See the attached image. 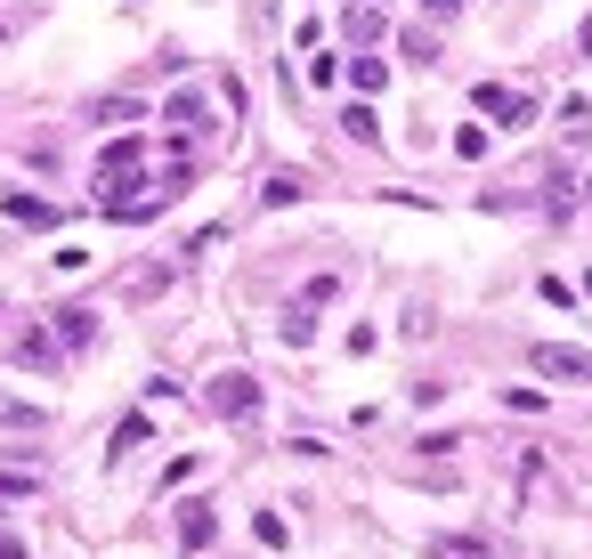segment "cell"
Wrapping results in <instances>:
<instances>
[{"label": "cell", "mask_w": 592, "mask_h": 559, "mask_svg": "<svg viewBox=\"0 0 592 559\" xmlns=\"http://www.w3.org/2000/svg\"><path fill=\"white\" fill-rule=\"evenodd\" d=\"M584 203H592V186H584Z\"/></svg>", "instance_id": "28"}, {"label": "cell", "mask_w": 592, "mask_h": 559, "mask_svg": "<svg viewBox=\"0 0 592 559\" xmlns=\"http://www.w3.org/2000/svg\"><path fill=\"white\" fill-rule=\"evenodd\" d=\"M138 162H147V147H138V138H114V147L98 155V179H130Z\"/></svg>", "instance_id": "6"}, {"label": "cell", "mask_w": 592, "mask_h": 559, "mask_svg": "<svg viewBox=\"0 0 592 559\" xmlns=\"http://www.w3.org/2000/svg\"><path fill=\"white\" fill-rule=\"evenodd\" d=\"M527 365H536L544 381H592V349H568V341H536Z\"/></svg>", "instance_id": "2"}, {"label": "cell", "mask_w": 592, "mask_h": 559, "mask_svg": "<svg viewBox=\"0 0 592 559\" xmlns=\"http://www.w3.org/2000/svg\"><path fill=\"white\" fill-rule=\"evenodd\" d=\"M471 106H479V114H496L503 130H527V122H536V98L503 90V81H479V90H471Z\"/></svg>", "instance_id": "3"}, {"label": "cell", "mask_w": 592, "mask_h": 559, "mask_svg": "<svg viewBox=\"0 0 592 559\" xmlns=\"http://www.w3.org/2000/svg\"><path fill=\"white\" fill-rule=\"evenodd\" d=\"M341 33H350V41H382V9H374V0L350 9V16H341Z\"/></svg>", "instance_id": "16"}, {"label": "cell", "mask_w": 592, "mask_h": 559, "mask_svg": "<svg viewBox=\"0 0 592 559\" xmlns=\"http://www.w3.org/2000/svg\"><path fill=\"white\" fill-rule=\"evenodd\" d=\"M0 212H9L16 227H57V212H49L41 195H0Z\"/></svg>", "instance_id": "8"}, {"label": "cell", "mask_w": 592, "mask_h": 559, "mask_svg": "<svg viewBox=\"0 0 592 559\" xmlns=\"http://www.w3.org/2000/svg\"><path fill=\"white\" fill-rule=\"evenodd\" d=\"M16 494H33V470H0V503H16Z\"/></svg>", "instance_id": "24"}, {"label": "cell", "mask_w": 592, "mask_h": 559, "mask_svg": "<svg viewBox=\"0 0 592 559\" xmlns=\"http://www.w3.org/2000/svg\"><path fill=\"white\" fill-rule=\"evenodd\" d=\"M309 341H317V308L293 300V308H284V349H309Z\"/></svg>", "instance_id": "9"}, {"label": "cell", "mask_w": 592, "mask_h": 559, "mask_svg": "<svg viewBox=\"0 0 592 559\" xmlns=\"http://www.w3.org/2000/svg\"><path fill=\"white\" fill-rule=\"evenodd\" d=\"M584 300H592V276H584Z\"/></svg>", "instance_id": "26"}, {"label": "cell", "mask_w": 592, "mask_h": 559, "mask_svg": "<svg viewBox=\"0 0 592 559\" xmlns=\"http://www.w3.org/2000/svg\"><path fill=\"white\" fill-rule=\"evenodd\" d=\"M260 203H269V212H284V203H300V171H276L269 186H260Z\"/></svg>", "instance_id": "17"}, {"label": "cell", "mask_w": 592, "mask_h": 559, "mask_svg": "<svg viewBox=\"0 0 592 559\" xmlns=\"http://www.w3.org/2000/svg\"><path fill=\"white\" fill-rule=\"evenodd\" d=\"M560 130H568V147H584V138H592V106H584V98H568V106H560Z\"/></svg>", "instance_id": "14"}, {"label": "cell", "mask_w": 592, "mask_h": 559, "mask_svg": "<svg viewBox=\"0 0 592 559\" xmlns=\"http://www.w3.org/2000/svg\"><path fill=\"white\" fill-rule=\"evenodd\" d=\"M252 535H260V551H284V544H293V527H284L276 511H260V520H252Z\"/></svg>", "instance_id": "21"}, {"label": "cell", "mask_w": 592, "mask_h": 559, "mask_svg": "<svg viewBox=\"0 0 592 559\" xmlns=\"http://www.w3.org/2000/svg\"><path fill=\"white\" fill-rule=\"evenodd\" d=\"M49 333H57V349H66V357H81V349L98 341V308H57Z\"/></svg>", "instance_id": "5"}, {"label": "cell", "mask_w": 592, "mask_h": 559, "mask_svg": "<svg viewBox=\"0 0 592 559\" xmlns=\"http://www.w3.org/2000/svg\"><path fill=\"white\" fill-rule=\"evenodd\" d=\"M9 357L25 365V373H57V365H66V349H57V333H41V324H25V333L9 341Z\"/></svg>", "instance_id": "4"}, {"label": "cell", "mask_w": 592, "mask_h": 559, "mask_svg": "<svg viewBox=\"0 0 592 559\" xmlns=\"http://www.w3.org/2000/svg\"><path fill=\"white\" fill-rule=\"evenodd\" d=\"M162 122H179V130H203V98H195V90H179L171 106H162Z\"/></svg>", "instance_id": "15"}, {"label": "cell", "mask_w": 592, "mask_h": 559, "mask_svg": "<svg viewBox=\"0 0 592 559\" xmlns=\"http://www.w3.org/2000/svg\"><path fill=\"white\" fill-rule=\"evenodd\" d=\"M41 422H49L41 406H25V398H0V430H41Z\"/></svg>", "instance_id": "13"}, {"label": "cell", "mask_w": 592, "mask_h": 559, "mask_svg": "<svg viewBox=\"0 0 592 559\" xmlns=\"http://www.w3.org/2000/svg\"><path fill=\"white\" fill-rule=\"evenodd\" d=\"M431 559H487V535H431Z\"/></svg>", "instance_id": "10"}, {"label": "cell", "mask_w": 592, "mask_h": 559, "mask_svg": "<svg viewBox=\"0 0 592 559\" xmlns=\"http://www.w3.org/2000/svg\"><path fill=\"white\" fill-rule=\"evenodd\" d=\"M212 535H219L212 503H187V511H179V544H187V551H203V544H212Z\"/></svg>", "instance_id": "7"}, {"label": "cell", "mask_w": 592, "mask_h": 559, "mask_svg": "<svg viewBox=\"0 0 592 559\" xmlns=\"http://www.w3.org/2000/svg\"><path fill=\"white\" fill-rule=\"evenodd\" d=\"M341 130H350L357 147H382V122H374V106H365V98H357L350 114H341Z\"/></svg>", "instance_id": "11"}, {"label": "cell", "mask_w": 592, "mask_h": 559, "mask_svg": "<svg viewBox=\"0 0 592 559\" xmlns=\"http://www.w3.org/2000/svg\"><path fill=\"white\" fill-rule=\"evenodd\" d=\"M147 438H155V430H147V413H130V422L114 430V446H106V454H114V463H122V454H130V446H147Z\"/></svg>", "instance_id": "20"}, {"label": "cell", "mask_w": 592, "mask_h": 559, "mask_svg": "<svg viewBox=\"0 0 592 559\" xmlns=\"http://www.w3.org/2000/svg\"><path fill=\"white\" fill-rule=\"evenodd\" d=\"M455 155H463V162L487 155V130H479V122H463V130H455Z\"/></svg>", "instance_id": "22"}, {"label": "cell", "mask_w": 592, "mask_h": 559, "mask_svg": "<svg viewBox=\"0 0 592 559\" xmlns=\"http://www.w3.org/2000/svg\"><path fill=\"white\" fill-rule=\"evenodd\" d=\"M0 559H25V544H9V535H0Z\"/></svg>", "instance_id": "25"}, {"label": "cell", "mask_w": 592, "mask_h": 559, "mask_svg": "<svg viewBox=\"0 0 592 559\" xmlns=\"http://www.w3.org/2000/svg\"><path fill=\"white\" fill-rule=\"evenodd\" d=\"M374 9H390V0H374Z\"/></svg>", "instance_id": "27"}, {"label": "cell", "mask_w": 592, "mask_h": 559, "mask_svg": "<svg viewBox=\"0 0 592 559\" xmlns=\"http://www.w3.org/2000/svg\"><path fill=\"white\" fill-rule=\"evenodd\" d=\"M203 406H212L219 422H252V413H260V381H252V373H219V381L203 389Z\"/></svg>", "instance_id": "1"}, {"label": "cell", "mask_w": 592, "mask_h": 559, "mask_svg": "<svg viewBox=\"0 0 592 559\" xmlns=\"http://www.w3.org/2000/svg\"><path fill=\"white\" fill-rule=\"evenodd\" d=\"M90 122H106V130H122V122H147V106H130V98H106V106H90Z\"/></svg>", "instance_id": "18"}, {"label": "cell", "mask_w": 592, "mask_h": 559, "mask_svg": "<svg viewBox=\"0 0 592 559\" xmlns=\"http://www.w3.org/2000/svg\"><path fill=\"white\" fill-rule=\"evenodd\" d=\"M398 49H406V66H439V41L422 33V25H414V33H398Z\"/></svg>", "instance_id": "19"}, {"label": "cell", "mask_w": 592, "mask_h": 559, "mask_svg": "<svg viewBox=\"0 0 592 559\" xmlns=\"http://www.w3.org/2000/svg\"><path fill=\"white\" fill-rule=\"evenodd\" d=\"M341 73H350V81H357V98H374V90H382V81H390V66H382V57H350V66H341Z\"/></svg>", "instance_id": "12"}, {"label": "cell", "mask_w": 592, "mask_h": 559, "mask_svg": "<svg viewBox=\"0 0 592 559\" xmlns=\"http://www.w3.org/2000/svg\"><path fill=\"white\" fill-rule=\"evenodd\" d=\"M309 308H325V300H341V276H309V293H300Z\"/></svg>", "instance_id": "23"}]
</instances>
